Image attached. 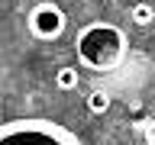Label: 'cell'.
I'll list each match as a JSON object with an SVG mask.
<instances>
[{
    "label": "cell",
    "instance_id": "cell-7",
    "mask_svg": "<svg viewBox=\"0 0 155 145\" xmlns=\"http://www.w3.org/2000/svg\"><path fill=\"white\" fill-rule=\"evenodd\" d=\"M145 142L155 145V119H149V123H145Z\"/></svg>",
    "mask_w": 155,
    "mask_h": 145
},
{
    "label": "cell",
    "instance_id": "cell-6",
    "mask_svg": "<svg viewBox=\"0 0 155 145\" xmlns=\"http://www.w3.org/2000/svg\"><path fill=\"white\" fill-rule=\"evenodd\" d=\"M87 110H91V113H107V110H110V94L100 90V87L91 90V94H87Z\"/></svg>",
    "mask_w": 155,
    "mask_h": 145
},
{
    "label": "cell",
    "instance_id": "cell-9",
    "mask_svg": "<svg viewBox=\"0 0 155 145\" xmlns=\"http://www.w3.org/2000/svg\"><path fill=\"white\" fill-rule=\"evenodd\" d=\"M110 3H113V0H110Z\"/></svg>",
    "mask_w": 155,
    "mask_h": 145
},
{
    "label": "cell",
    "instance_id": "cell-3",
    "mask_svg": "<svg viewBox=\"0 0 155 145\" xmlns=\"http://www.w3.org/2000/svg\"><path fill=\"white\" fill-rule=\"evenodd\" d=\"M26 26H29V36L32 39H39V42H55L68 29V16H65V10L58 7V3L42 0V3H36V7L29 10Z\"/></svg>",
    "mask_w": 155,
    "mask_h": 145
},
{
    "label": "cell",
    "instance_id": "cell-5",
    "mask_svg": "<svg viewBox=\"0 0 155 145\" xmlns=\"http://www.w3.org/2000/svg\"><path fill=\"white\" fill-rule=\"evenodd\" d=\"M129 16H133L136 26H152V19H155V7L149 3V0H139V3H133Z\"/></svg>",
    "mask_w": 155,
    "mask_h": 145
},
{
    "label": "cell",
    "instance_id": "cell-2",
    "mask_svg": "<svg viewBox=\"0 0 155 145\" xmlns=\"http://www.w3.org/2000/svg\"><path fill=\"white\" fill-rule=\"evenodd\" d=\"M0 145H84L65 126L45 119H13L0 126Z\"/></svg>",
    "mask_w": 155,
    "mask_h": 145
},
{
    "label": "cell",
    "instance_id": "cell-4",
    "mask_svg": "<svg viewBox=\"0 0 155 145\" xmlns=\"http://www.w3.org/2000/svg\"><path fill=\"white\" fill-rule=\"evenodd\" d=\"M78 81H81V74H78V68H71V65H65V68H58L55 71V87L58 90H78Z\"/></svg>",
    "mask_w": 155,
    "mask_h": 145
},
{
    "label": "cell",
    "instance_id": "cell-8",
    "mask_svg": "<svg viewBox=\"0 0 155 145\" xmlns=\"http://www.w3.org/2000/svg\"><path fill=\"white\" fill-rule=\"evenodd\" d=\"M142 145H152V142H142Z\"/></svg>",
    "mask_w": 155,
    "mask_h": 145
},
{
    "label": "cell",
    "instance_id": "cell-1",
    "mask_svg": "<svg viewBox=\"0 0 155 145\" xmlns=\"http://www.w3.org/2000/svg\"><path fill=\"white\" fill-rule=\"evenodd\" d=\"M74 52L81 68H91V71H116L126 58V36L123 29L113 26V23H91L78 32L74 39Z\"/></svg>",
    "mask_w": 155,
    "mask_h": 145
}]
</instances>
